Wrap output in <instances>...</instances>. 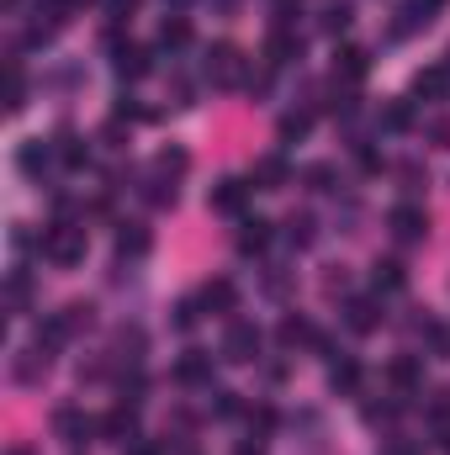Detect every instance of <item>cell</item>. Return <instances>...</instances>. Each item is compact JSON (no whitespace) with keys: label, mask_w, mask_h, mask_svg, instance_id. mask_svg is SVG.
I'll return each mask as SVG.
<instances>
[{"label":"cell","mask_w":450,"mask_h":455,"mask_svg":"<svg viewBox=\"0 0 450 455\" xmlns=\"http://www.w3.org/2000/svg\"><path fill=\"white\" fill-rule=\"evenodd\" d=\"M85 249H91V238H85V228L75 223H59L43 233V259L48 265H59V270H69V265H80L85 259Z\"/></svg>","instance_id":"cell-1"},{"label":"cell","mask_w":450,"mask_h":455,"mask_svg":"<svg viewBox=\"0 0 450 455\" xmlns=\"http://www.w3.org/2000/svg\"><path fill=\"white\" fill-rule=\"evenodd\" d=\"M207 80H213L218 91H233V85L244 80V53H238L233 43H218V48L207 53Z\"/></svg>","instance_id":"cell-2"},{"label":"cell","mask_w":450,"mask_h":455,"mask_svg":"<svg viewBox=\"0 0 450 455\" xmlns=\"http://www.w3.org/2000/svg\"><path fill=\"white\" fill-rule=\"evenodd\" d=\"M254 355H260V329H254V323H233L223 334V360L244 365V360H254Z\"/></svg>","instance_id":"cell-3"},{"label":"cell","mask_w":450,"mask_h":455,"mask_svg":"<svg viewBox=\"0 0 450 455\" xmlns=\"http://www.w3.org/2000/svg\"><path fill=\"white\" fill-rule=\"evenodd\" d=\"M387 228H392L403 243H419V238L430 233V218H424V207H408V202H403V207L387 212Z\"/></svg>","instance_id":"cell-4"},{"label":"cell","mask_w":450,"mask_h":455,"mask_svg":"<svg viewBox=\"0 0 450 455\" xmlns=\"http://www.w3.org/2000/svg\"><path fill=\"white\" fill-rule=\"evenodd\" d=\"M446 0H403V11H398V37H408V32H419V27H430L435 21V11H440Z\"/></svg>","instance_id":"cell-5"},{"label":"cell","mask_w":450,"mask_h":455,"mask_svg":"<svg viewBox=\"0 0 450 455\" xmlns=\"http://www.w3.org/2000/svg\"><path fill=\"white\" fill-rule=\"evenodd\" d=\"M53 429H59L69 445H80L85 435H101V424H96V419H85L80 408H59V413H53Z\"/></svg>","instance_id":"cell-6"},{"label":"cell","mask_w":450,"mask_h":455,"mask_svg":"<svg viewBox=\"0 0 450 455\" xmlns=\"http://www.w3.org/2000/svg\"><path fill=\"white\" fill-rule=\"evenodd\" d=\"M286 180H292V170H286V159H281V154L254 159V186H260V191H281Z\"/></svg>","instance_id":"cell-7"},{"label":"cell","mask_w":450,"mask_h":455,"mask_svg":"<svg viewBox=\"0 0 450 455\" xmlns=\"http://www.w3.org/2000/svg\"><path fill=\"white\" fill-rule=\"evenodd\" d=\"M175 376H181L186 387H202V381H213V355H202V349H186V355H181V365H175Z\"/></svg>","instance_id":"cell-8"},{"label":"cell","mask_w":450,"mask_h":455,"mask_svg":"<svg viewBox=\"0 0 450 455\" xmlns=\"http://www.w3.org/2000/svg\"><path fill=\"white\" fill-rule=\"evenodd\" d=\"M154 64H149V48H138V43H127V48H117V75L122 80H143Z\"/></svg>","instance_id":"cell-9"},{"label":"cell","mask_w":450,"mask_h":455,"mask_svg":"<svg viewBox=\"0 0 450 455\" xmlns=\"http://www.w3.org/2000/svg\"><path fill=\"white\" fill-rule=\"evenodd\" d=\"M149 249H154L149 228H143V223H122V233H117V254H133V259H143Z\"/></svg>","instance_id":"cell-10"},{"label":"cell","mask_w":450,"mask_h":455,"mask_svg":"<svg viewBox=\"0 0 450 455\" xmlns=\"http://www.w3.org/2000/svg\"><path fill=\"white\" fill-rule=\"evenodd\" d=\"M344 318H350V329H355V334L382 329V307H376V302H366V297H355V302L344 307Z\"/></svg>","instance_id":"cell-11"},{"label":"cell","mask_w":450,"mask_h":455,"mask_svg":"<svg viewBox=\"0 0 450 455\" xmlns=\"http://www.w3.org/2000/svg\"><path fill=\"white\" fill-rule=\"evenodd\" d=\"M202 307H207V313H233V307H238L233 281H207V286H202Z\"/></svg>","instance_id":"cell-12"},{"label":"cell","mask_w":450,"mask_h":455,"mask_svg":"<svg viewBox=\"0 0 450 455\" xmlns=\"http://www.w3.org/2000/svg\"><path fill=\"white\" fill-rule=\"evenodd\" d=\"M101 435H107L112 445H133V435H138V424H133V413H127V408H112V413L101 419Z\"/></svg>","instance_id":"cell-13"},{"label":"cell","mask_w":450,"mask_h":455,"mask_svg":"<svg viewBox=\"0 0 450 455\" xmlns=\"http://www.w3.org/2000/svg\"><path fill=\"white\" fill-rule=\"evenodd\" d=\"M387 376H392V387H403V392H414V387H419V381H424V365H419V360H414V355H398V360H392V371H387Z\"/></svg>","instance_id":"cell-14"},{"label":"cell","mask_w":450,"mask_h":455,"mask_svg":"<svg viewBox=\"0 0 450 455\" xmlns=\"http://www.w3.org/2000/svg\"><path fill=\"white\" fill-rule=\"evenodd\" d=\"M244 196H249L244 180H218V186H213V207H218V212H244Z\"/></svg>","instance_id":"cell-15"},{"label":"cell","mask_w":450,"mask_h":455,"mask_svg":"<svg viewBox=\"0 0 450 455\" xmlns=\"http://www.w3.org/2000/svg\"><path fill=\"white\" fill-rule=\"evenodd\" d=\"M265 243H270V223H265V218H244V223H238V249H244V254H254V249H265Z\"/></svg>","instance_id":"cell-16"},{"label":"cell","mask_w":450,"mask_h":455,"mask_svg":"<svg viewBox=\"0 0 450 455\" xmlns=\"http://www.w3.org/2000/svg\"><path fill=\"white\" fill-rule=\"evenodd\" d=\"M27 107V80H21V64L11 59L5 64V112H21Z\"/></svg>","instance_id":"cell-17"},{"label":"cell","mask_w":450,"mask_h":455,"mask_svg":"<svg viewBox=\"0 0 450 455\" xmlns=\"http://www.w3.org/2000/svg\"><path fill=\"white\" fill-rule=\"evenodd\" d=\"M414 91H419V96H430V101H440V96L450 91V69H419Z\"/></svg>","instance_id":"cell-18"},{"label":"cell","mask_w":450,"mask_h":455,"mask_svg":"<svg viewBox=\"0 0 450 455\" xmlns=\"http://www.w3.org/2000/svg\"><path fill=\"white\" fill-rule=\"evenodd\" d=\"M318 21H324V32H344V27L355 21V5H350V0H324V16H318Z\"/></svg>","instance_id":"cell-19"},{"label":"cell","mask_w":450,"mask_h":455,"mask_svg":"<svg viewBox=\"0 0 450 455\" xmlns=\"http://www.w3.org/2000/svg\"><path fill=\"white\" fill-rule=\"evenodd\" d=\"M281 344H286V349H302V344H318V334H313L308 318H286V323H281Z\"/></svg>","instance_id":"cell-20"},{"label":"cell","mask_w":450,"mask_h":455,"mask_svg":"<svg viewBox=\"0 0 450 455\" xmlns=\"http://www.w3.org/2000/svg\"><path fill=\"white\" fill-rule=\"evenodd\" d=\"M159 43H165V48H186V43H191V21H186V16H165Z\"/></svg>","instance_id":"cell-21"},{"label":"cell","mask_w":450,"mask_h":455,"mask_svg":"<svg viewBox=\"0 0 450 455\" xmlns=\"http://www.w3.org/2000/svg\"><path fill=\"white\" fill-rule=\"evenodd\" d=\"M302 53V37H292L286 27H276V37H270V64H286V59H297Z\"/></svg>","instance_id":"cell-22"},{"label":"cell","mask_w":450,"mask_h":455,"mask_svg":"<svg viewBox=\"0 0 450 455\" xmlns=\"http://www.w3.org/2000/svg\"><path fill=\"white\" fill-rule=\"evenodd\" d=\"M37 376H48V349H27L16 360V381H37Z\"/></svg>","instance_id":"cell-23"},{"label":"cell","mask_w":450,"mask_h":455,"mask_svg":"<svg viewBox=\"0 0 450 455\" xmlns=\"http://www.w3.org/2000/svg\"><path fill=\"white\" fill-rule=\"evenodd\" d=\"M355 381H360V365H355V360H334V365H329V387H334V392H355Z\"/></svg>","instance_id":"cell-24"},{"label":"cell","mask_w":450,"mask_h":455,"mask_svg":"<svg viewBox=\"0 0 450 455\" xmlns=\"http://www.w3.org/2000/svg\"><path fill=\"white\" fill-rule=\"evenodd\" d=\"M371 281H376V291H398V286H403V265H392V259H376Z\"/></svg>","instance_id":"cell-25"},{"label":"cell","mask_w":450,"mask_h":455,"mask_svg":"<svg viewBox=\"0 0 450 455\" xmlns=\"http://www.w3.org/2000/svg\"><path fill=\"white\" fill-rule=\"evenodd\" d=\"M59 159H64V164H85V159H91V148H85L75 132H59Z\"/></svg>","instance_id":"cell-26"},{"label":"cell","mask_w":450,"mask_h":455,"mask_svg":"<svg viewBox=\"0 0 450 455\" xmlns=\"http://www.w3.org/2000/svg\"><path fill=\"white\" fill-rule=\"evenodd\" d=\"M186 164H191V159H186V148H165V154L154 159V170H159V175H170V180H175V175H186Z\"/></svg>","instance_id":"cell-27"},{"label":"cell","mask_w":450,"mask_h":455,"mask_svg":"<svg viewBox=\"0 0 450 455\" xmlns=\"http://www.w3.org/2000/svg\"><path fill=\"white\" fill-rule=\"evenodd\" d=\"M48 154H53V148H48L43 138H37V143H27V148H21V170H27V175H37V164H48Z\"/></svg>","instance_id":"cell-28"},{"label":"cell","mask_w":450,"mask_h":455,"mask_svg":"<svg viewBox=\"0 0 450 455\" xmlns=\"http://www.w3.org/2000/svg\"><path fill=\"white\" fill-rule=\"evenodd\" d=\"M313 228H318V223L302 212V218H292V223H286V238H292L297 249H308V243H313Z\"/></svg>","instance_id":"cell-29"},{"label":"cell","mask_w":450,"mask_h":455,"mask_svg":"<svg viewBox=\"0 0 450 455\" xmlns=\"http://www.w3.org/2000/svg\"><path fill=\"white\" fill-rule=\"evenodd\" d=\"M339 69H344V80H360V75H366V53H360V48H344V53H339Z\"/></svg>","instance_id":"cell-30"},{"label":"cell","mask_w":450,"mask_h":455,"mask_svg":"<svg viewBox=\"0 0 450 455\" xmlns=\"http://www.w3.org/2000/svg\"><path fill=\"white\" fill-rule=\"evenodd\" d=\"M313 191H334V164H308V175H302Z\"/></svg>","instance_id":"cell-31"},{"label":"cell","mask_w":450,"mask_h":455,"mask_svg":"<svg viewBox=\"0 0 450 455\" xmlns=\"http://www.w3.org/2000/svg\"><path fill=\"white\" fill-rule=\"evenodd\" d=\"M308 127H313V116H308V112H292V116H281V138H302Z\"/></svg>","instance_id":"cell-32"},{"label":"cell","mask_w":450,"mask_h":455,"mask_svg":"<svg viewBox=\"0 0 450 455\" xmlns=\"http://www.w3.org/2000/svg\"><path fill=\"white\" fill-rule=\"evenodd\" d=\"M408 122H414V112H408V107H403V101H398V107H392V112H387V127H408Z\"/></svg>","instance_id":"cell-33"},{"label":"cell","mask_w":450,"mask_h":455,"mask_svg":"<svg viewBox=\"0 0 450 455\" xmlns=\"http://www.w3.org/2000/svg\"><path fill=\"white\" fill-rule=\"evenodd\" d=\"M430 138H435V143H450V116H435V122H430Z\"/></svg>","instance_id":"cell-34"},{"label":"cell","mask_w":450,"mask_h":455,"mask_svg":"<svg viewBox=\"0 0 450 455\" xmlns=\"http://www.w3.org/2000/svg\"><path fill=\"white\" fill-rule=\"evenodd\" d=\"M175 323L191 329V323H197V302H181V307H175Z\"/></svg>","instance_id":"cell-35"},{"label":"cell","mask_w":450,"mask_h":455,"mask_svg":"<svg viewBox=\"0 0 450 455\" xmlns=\"http://www.w3.org/2000/svg\"><path fill=\"white\" fill-rule=\"evenodd\" d=\"M382 455H419V451H414V445H403V440H387V451H382Z\"/></svg>","instance_id":"cell-36"},{"label":"cell","mask_w":450,"mask_h":455,"mask_svg":"<svg viewBox=\"0 0 450 455\" xmlns=\"http://www.w3.org/2000/svg\"><path fill=\"white\" fill-rule=\"evenodd\" d=\"M133 5H138V0H107V11H112V16H127Z\"/></svg>","instance_id":"cell-37"},{"label":"cell","mask_w":450,"mask_h":455,"mask_svg":"<svg viewBox=\"0 0 450 455\" xmlns=\"http://www.w3.org/2000/svg\"><path fill=\"white\" fill-rule=\"evenodd\" d=\"M48 5H59V11H69V5H80V0H48Z\"/></svg>","instance_id":"cell-38"},{"label":"cell","mask_w":450,"mask_h":455,"mask_svg":"<svg viewBox=\"0 0 450 455\" xmlns=\"http://www.w3.org/2000/svg\"><path fill=\"white\" fill-rule=\"evenodd\" d=\"M238 455H260V445H238Z\"/></svg>","instance_id":"cell-39"}]
</instances>
